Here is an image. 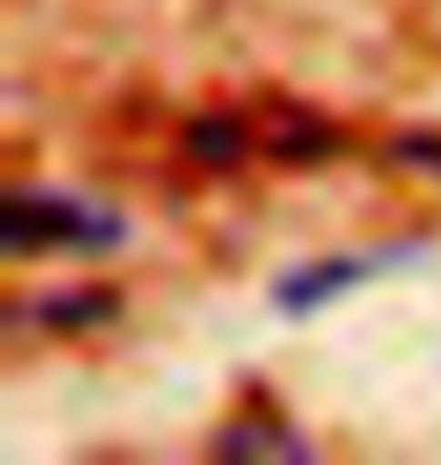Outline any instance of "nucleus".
I'll use <instances>...</instances> for the list:
<instances>
[{
    "instance_id": "nucleus-4",
    "label": "nucleus",
    "mask_w": 441,
    "mask_h": 465,
    "mask_svg": "<svg viewBox=\"0 0 441 465\" xmlns=\"http://www.w3.org/2000/svg\"><path fill=\"white\" fill-rule=\"evenodd\" d=\"M115 314H121V291H109V284H79V291H49L31 309V321L43 332H91V327H103V321H115Z\"/></svg>"
},
{
    "instance_id": "nucleus-6",
    "label": "nucleus",
    "mask_w": 441,
    "mask_h": 465,
    "mask_svg": "<svg viewBox=\"0 0 441 465\" xmlns=\"http://www.w3.org/2000/svg\"><path fill=\"white\" fill-rule=\"evenodd\" d=\"M393 157H399V163H417V170H441V134H406V139H393Z\"/></svg>"
},
{
    "instance_id": "nucleus-1",
    "label": "nucleus",
    "mask_w": 441,
    "mask_h": 465,
    "mask_svg": "<svg viewBox=\"0 0 441 465\" xmlns=\"http://www.w3.org/2000/svg\"><path fill=\"white\" fill-rule=\"evenodd\" d=\"M127 242V218L97 200L61 188H13L0 206V254L31 260V254H115Z\"/></svg>"
},
{
    "instance_id": "nucleus-3",
    "label": "nucleus",
    "mask_w": 441,
    "mask_h": 465,
    "mask_svg": "<svg viewBox=\"0 0 441 465\" xmlns=\"http://www.w3.org/2000/svg\"><path fill=\"white\" fill-rule=\"evenodd\" d=\"M212 460H321L290 417L278 411H236L212 435Z\"/></svg>"
},
{
    "instance_id": "nucleus-5",
    "label": "nucleus",
    "mask_w": 441,
    "mask_h": 465,
    "mask_svg": "<svg viewBox=\"0 0 441 465\" xmlns=\"http://www.w3.org/2000/svg\"><path fill=\"white\" fill-rule=\"evenodd\" d=\"M242 145H248V139H242L236 115H200L194 127H187V152L200 157L205 170H230V163L242 157Z\"/></svg>"
},
{
    "instance_id": "nucleus-2",
    "label": "nucleus",
    "mask_w": 441,
    "mask_h": 465,
    "mask_svg": "<svg viewBox=\"0 0 441 465\" xmlns=\"http://www.w3.org/2000/svg\"><path fill=\"white\" fill-rule=\"evenodd\" d=\"M424 254V242H393V248H363V254H321V260H303V266H290L278 272L272 284V302L278 314H321L333 296H351L356 284H369V278L393 272V266H406V260Z\"/></svg>"
}]
</instances>
